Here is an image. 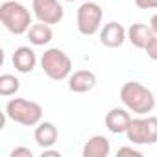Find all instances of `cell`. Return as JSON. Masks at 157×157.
<instances>
[{
  "instance_id": "obj_15",
  "label": "cell",
  "mask_w": 157,
  "mask_h": 157,
  "mask_svg": "<svg viewBox=\"0 0 157 157\" xmlns=\"http://www.w3.org/2000/svg\"><path fill=\"white\" fill-rule=\"evenodd\" d=\"M28 39L33 46H44L52 41L54 37V32L50 28V24H44V22H37V24H32V28L28 30Z\"/></svg>"
},
{
  "instance_id": "obj_16",
  "label": "cell",
  "mask_w": 157,
  "mask_h": 157,
  "mask_svg": "<svg viewBox=\"0 0 157 157\" xmlns=\"http://www.w3.org/2000/svg\"><path fill=\"white\" fill-rule=\"evenodd\" d=\"M19 89H21L19 78H15L13 74H2L0 76V94L2 96H13Z\"/></svg>"
},
{
  "instance_id": "obj_10",
  "label": "cell",
  "mask_w": 157,
  "mask_h": 157,
  "mask_svg": "<svg viewBox=\"0 0 157 157\" xmlns=\"http://www.w3.org/2000/svg\"><path fill=\"white\" fill-rule=\"evenodd\" d=\"M96 85V74L91 70H76L68 76V89L72 93H89Z\"/></svg>"
},
{
  "instance_id": "obj_20",
  "label": "cell",
  "mask_w": 157,
  "mask_h": 157,
  "mask_svg": "<svg viewBox=\"0 0 157 157\" xmlns=\"http://www.w3.org/2000/svg\"><path fill=\"white\" fill-rule=\"evenodd\" d=\"M117 155H133V157H140V155H142V151L135 150L133 146H122V148H118Z\"/></svg>"
},
{
  "instance_id": "obj_6",
  "label": "cell",
  "mask_w": 157,
  "mask_h": 157,
  "mask_svg": "<svg viewBox=\"0 0 157 157\" xmlns=\"http://www.w3.org/2000/svg\"><path fill=\"white\" fill-rule=\"evenodd\" d=\"M102 17H104V10L96 2L82 4L80 10H78V15H76L78 32L82 35H87V37L94 35L102 26Z\"/></svg>"
},
{
  "instance_id": "obj_19",
  "label": "cell",
  "mask_w": 157,
  "mask_h": 157,
  "mask_svg": "<svg viewBox=\"0 0 157 157\" xmlns=\"http://www.w3.org/2000/svg\"><path fill=\"white\" fill-rule=\"evenodd\" d=\"M139 10H157V0H135Z\"/></svg>"
},
{
  "instance_id": "obj_23",
  "label": "cell",
  "mask_w": 157,
  "mask_h": 157,
  "mask_svg": "<svg viewBox=\"0 0 157 157\" xmlns=\"http://www.w3.org/2000/svg\"><path fill=\"white\" fill-rule=\"evenodd\" d=\"M65 2H76V0H65Z\"/></svg>"
},
{
  "instance_id": "obj_21",
  "label": "cell",
  "mask_w": 157,
  "mask_h": 157,
  "mask_svg": "<svg viewBox=\"0 0 157 157\" xmlns=\"http://www.w3.org/2000/svg\"><path fill=\"white\" fill-rule=\"evenodd\" d=\"M41 157H61V151H57V150H52V146H50V148H43V151H41Z\"/></svg>"
},
{
  "instance_id": "obj_13",
  "label": "cell",
  "mask_w": 157,
  "mask_h": 157,
  "mask_svg": "<svg viewBox=\"0 0 157 157\" xmlns=\"http://www.w3.org/2000/svg\"><path fill=\"white\" fill-rule=\"evenodd\" d=\"M57 128H56V124L54 122H39L37 126H35V131H33V139H35V142L41 146V148H50V146H54L56 144V140H57Z\"/></svg>"
},
{
  "instance_id": "obj_4",
  "label": "cell",
  "mask_w": 157,
  "mask_h": 157,
  "mask_svg": "<svg viewBox=\"0 0 157 157\" xmlns=\"http://www.w3.org/2000/svg\"><path fill=\"white\" fill-rule=\"evenodd\" d=\"M41 67L50 80L56 82L68 80V76L72 74V59L61 48H48L41 57Z\"/></svg>"
},
{
  "instance_id": "obj_7",
  "label": "cell",
  "mask_w": 157,
  "mask_h": 157,
  "mask_svg": "<svg viewBox=\"0 0 157 157\" xmlns=\"http://www.w3.org/2000/svg\"><path fill=\"white\" fill-rule=\"evenodd\" d=\"M32 10L37 21L44 24H57L65 17V10L59 0H33Z\"/></svg>"
},
{
  "instance_id": "obj_5",
  "label": "cell",
  "mask_w": 157,
  "mask_h": 157,
  "mask_svg": "<svg viewBox=\"0 0 157 157\" xmlns=\"http://www.w3.org/2000/svg\"><path fill=\"white\" fill-rule=\"evenodd\" d=\"M126 137L133 144H155L157 142V117H139L133 118L126 129Z\"/></svg>"
},
{
  "instance_id": "obj_14",
  "label": "cell",
  "mask_w": 157,
  "mask_h": 157,
  "mask_svg": "<svg viewBox=\"0 0 157 157\" xmlns=\"http://www.w3.org/2000/svg\"><path fill=\"white\" fill-rule=\"evenodd\" d=\"M153 37V32L150 26L146 24H140V22H135L128 28V41L135 46V48H146L148 41Z\"/></svg>"
},
{
  "instance_id": "obj_12",
  "label": "cell",
  "mask_w": 157,
  "mask_h": 157,
  "mask_svg": "<svg viewBox=\"0 0 157 157\" xmlns=\"http://www.w3.org/2000/svg\"><path fill=\"white\" fill-rule=\"evenodd\" d=\"M111 153V142L104 135H93L87 139L82 155L83 157H107Z\"/></svg>"
},
{
  "instance_id": "obj_8",
  "label": "cell",
  "mask_w": 157,
  "mask_h": 157,
  "mask_svg": "<svg viewBox=\"0 0 157 157\" xmlns=\"http://www.w3.org/2000/svg\"><path fill=\"white\" fill-rule=\"evenodd\" d=\"M131 115H129V109L128 107H113L107 111L105 115V128L115 133V135H120V133H126V129L129 128L131 124Z\"/></svg>"
},
{
  "instance_id": "obj_3",
  "label": "cell",
  "mask_w": 157,
  "mask_h": 157,
  "mask_svg": "<svg viewBox=\"0 0 157 157\" xmlns=\"http://www.w3.org/2000/svg\"><path fill=\"white\" fill-rule=\"evenodd\" d=\"M6 117L13 120L15 124L32 128L37 126L43 118V107L37 102L26 100V98H11L6 104Z\"/></svg>"
},
{
  "instance_id": "obj_2",
  "label": "cell",
  "mask_w": 157,
  "mask_h": 157,
  "mask_svg": "<svg viewBox=\"0 0 157 157\" xmlns=\"http://www.w3.org/2000/svg\"><path fill=\"white\" fill-rule=\"evenodd\" d=\"M0 21L6 26V30L13 35H22L28 33L32 28V13L30 10L17 2V0H6L0 6Z\"/></svg>"
},
{
  "instance_id": "obj_1",
  "label": "cell",
  "mask_w": 157,
  "mask_h": 157,
  "mask_svg": "<svg viewBox=\"0 0 157 157\" xmlns=\"http://www.w3.org/2000/svg\"><path fill=\"white\" fill-rule=\"evenodd\" d=\"M120 100L135 115H148L155 107L153 93L139 82H126L120 89Z\"/></svg>"
},
{
  "instance_id": "obj_17",
  "label": "cell",
  "mask_w": 157,
  "mask_h": 157,
  "mask_svg": "<svg viewBox=\"0 0 157 157\" xmlns=\"http://www.w3.org/2000/svg\"><path fill=\"white\" fill-rule=\"evenodd\" d=\"M144 52L148 54V57H150L151 61H157V35H153V37L148 41V44H146Z\"/></svg>"
},
{
  "instance_id": "obj_22",
  "label": "cell",
  "mask_w": 157,
  "mask_h": 157,
  "mask_svg": "<svg viewBox=\"0 0 157 157\" xmlns=\"http://www.w3.org/2000/svg\"><path fill=\"white\" fill-rule=\"evenodd\" d=\"M150 28H151V32H153V35H157V13L151 17V21H150Z\"/></svg>"
},
{
  "instance_id": "obj_11",
  "label": "cell",
  "mask_w": 157,
  "mask_h": 157,
  "mask_svg": "<svg viewBox=\"0 0 157 157\" xmlns=\"http://www.w3.org/2000/svg\"><path fill=\"white\" fill-rule=\"evenodd\" d=\"M11 61H13V67L21 74H30L35 68V65H37V56H35V52L30 46H19L13 52Z\"/></svg>"
},
{
  "instance_id": "obj_9",
  "label": "cell",
  "mask_w": 157,
  "mask_h": 157,
  "mask_svg": "<svg viewBox=\"0 0 157 157\" xmlns=\"http://www.w3.org/2000/svg\"><path fill=\"white\" fill-rule=\"evenodd\" d=\"M128 39V30L118 22H107L100 32V43L107 48H120Z\"/></svg>"
},
{
  "instance_id": "obj_18",
  "label": "cell",
  "mask_w": 157,
  "mask_h": 157,
  "mask_svg": "<svg viewBox=\"0 0 157 157\" xmlns=\"http://www.w3.org/2000/svg\"><path fill=\"white\" fill-rule=\"evenodd\" d=\"M10 157H33V151L26 146H17L15 150L10 151Z\"/></svg>"
}]
</instances>
